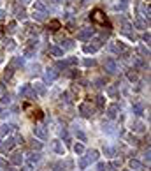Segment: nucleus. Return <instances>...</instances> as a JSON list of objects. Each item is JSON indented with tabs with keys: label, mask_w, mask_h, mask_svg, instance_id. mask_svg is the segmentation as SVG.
Wrapping results in <instances>:
<instances>
[{
	"label": "nucleus",
	"mask_w": 151,
	"mask_h": 171,
	"mask_svg": "<svg viewBox=\"0 0 151 171\" xmlns=\"http://www.w3.org/2000/svg\"><path fill=\"white\" fill-rule=\"evenodd\" d=\"M0 62H2V57H0Z\"/></svg>",
	"instance_id": "13d9d810"
},
{
	"label": "nucleus",
	"mask_w": 151,
	"mask_h": 171,
	"mask_svg": "<svg viewBox=\"0 0 151 171\" xmlns=\"http://www.w3.org/2000/svg\"><path fill=\"white\" fill-rule=\"evenodd\" d=\"M121 4H123V5H125V4H128V0H121Z\"/></svg>",
	"instance_id": "6e6d98bb"
},
{
	"label": "nucleus",
	"mask_w": 151,
	"mask_h": 171,
	"mask_svg": "<svg viewBox=\"0 0 151 171\" xmlns=\"http://www.w3.org/2000/svg\"><path fill=\"white\" fill-rule=\"evenodd\" d=\"M7 18V14H5V11H0V21H4Z\"/></svg>",
	"instance_id": "de8ad7c7"
},
{
	"label": "nucleus",
	"mask_w": 151,
	"mask_h": 171,
	"mask_svg": "<svg viewBox=\"0 0 151 171\" xmlns=\"http://www.w3.org/2000/svg\"><path fill=\"white\" fill-rule=\"evenodd\" d=\"M118 94H120V88H118V87H114V85L107 87V95H109V97L114 99V97H118Z\"/></svg>",
	"instance_id": "2eb2a0df"
},
{
	"label": "nucleus",
	"mask_w": 151,
	"mask_h": 171,
	"mask_svg": "<svg viewBox=\"0 0 151 171\" xmlns=\"http://www.w3.org/2000/svg\"><path fill=\"white\" fill-rule=\"evenodd\" d=\"M2 34H4V28H2V25H0V35H2Z\"/></svg>",
	"instance_id": "4d7b16f0"
},
{
	"label": "nucleus",
	"mask_w": 151,
	"mask_h": 171,
	"mask_svg": "<svg viewBox=\"0 0 151 171\" xmlns=\"http://www.w3.org/2000/svg\"><path fill=\"white\" fill-rule=\"evenodd\" d=\"M105 71H107V72H111V74L118 72V71H120L118 62L114 60V58H107V60H105Z\"/></svg>",
	"instance_id": "f03ea898"
},
{
	"label": "nucleus",
	"mask_w": 151,
	"mask_h": 171,
	"mask_svg": "<svg viewBox=\"0 0 151 171\" xmlns=\"http://www.w3.org/2000/svg\"><path fill=\"white\" fill-rule=\"evenodd\" d=\"M2 104H11V95H9V94L2 97Z\"/></svg>",
	"instance_id": "79ce46f5"
},
{
	"label": "nucleus",
	"mask_w": 151,
	"mask_h": 171,
	"mask_svg": "<svg viewBox=\"0 0 151 171\" xmlns=\"http://www.w3.org/2000/svg\"><path fill=\"white\" fill-rule=\"evenodd\" d=\"M0 166H2V168H5V166H7V162H5L4 159H2V161H0Z\"/></svg>",
	"instance_id": "5fc2aeb1"
},
{
	"label": "nucleus",
	"mask_w": 151,
	"mask_h": 171,
	"mask_svg": "<svg viewBox=\"0 0 151 171\" xmlns=\"http://www.w3.org/2000/svg\"><path fill=\"white\" fill-rule=\"evenodd\" d=\"M132 111H134L135 115H141L142 113V106L141 104H134V106H132Z\"/></svg>",
	"instance_id": "2f4dec72"
},
{
	"label": "nucleus",
	"mask_w": 151,
	"mask_h": 171,
	"mask_svg": "<svg viewBox=\"0 0 151 171\" xmlns=\"http://www.w3.org/2000/svg\"><path fill=\"white\" fill-rule=\"evenodd\" d=\"M97 159H99V152H97V150H90V152H88V155L84 157V161L88 162V164H91V162H95Z\"/></svg>",
	"instance_id": "9b49d317"
},
{
	"label": "nucleus",
	"mask_w": 151,
	"mask_h": 171,
	"mask_svg": "<svg viewBox=\"0 0 151 171\" xmlns=\"http://www.w3.org/2000/svg\"><path fill=\"white\" fill-rule=\"evenodd\" d=\"M118 111H120V108H118V104H111L107 110H105V113H107V118H111V120H114L116 117H118Z\"/></svg>",
	"instance_id": "9d476101"
},
{
	"label": "nucleus",
	"mask_w": 151,
	"mask_h": 171,
	"mask_svg": "<svg viewBox=\"0 0 151 171\" xmlns=\"http://www.w3.org/2000/svg\"><path fill=\"white\" fill-rule=\"evenodd\" d=\"M91 35H93V28H90V27H84L83 30L77 32V39H79V41L91 39Z\"/></svg>",
	"instance_id": "423d86ee"
},
{
	"label": "nucleus",
	"mask_w": 151,
	"mask_h": 171,
	"mask_svg": "<svg viewBox=\"0 0 151 171\" xmlns=\"http://www.w3.org/2000/svg\"><path fill=\"white\" fill-rule=\"evenodd\" d=\"M130 168H132V169H137V171H142V169H144V164L139 162L137 159H132V161H130Z\"/></svg>",
	"instance_id": "dca6fc26"
},
{
	"label": "nucleus",
	"mask_w": 151,
	"mask_h": 171,
	"mask_svg": "<svg viewBox=\"0 0 151 171\" xmlns=\"http://www.w3.org/2000/svg\"><path fill=\"white\" fill-rule=\"evenodd\" d=\"M97 108L99 110H105V97L104 95H99L97 97Z\"/></svg>",
	"instance_id": "aec40b11"
},
{
	"label": "nucleus",
	"mask_w": 151,
	"mask_h": 171,
	"mask_svg": "<svg viewBox=\"0 0 151 171\" xmlns=\"http://www.w3.org/2000/svg\"><path fill=\"white\" fill-rule=\"evenodd\" d=\"M97 87H104V80H102V78L100 80H97Z\"/></svg>",
	"instance_id": "603ef678"
},
{
	"label": "nucleus",
	"mask_w": 151,
	"mask_h": 171,
	"mask_svg": "<svg viewBox=\"0 0 151 171\" xmlns=\"http://www.w3.org/2000/svg\"><path fill=\"white\" fill-rule=\"evenodd\" d=\"M97 50H99V48H97V46H95L93 42H91V44H86V46H84V51H86V53H95Z\"/></svg>",
	"instance_id": "bb28decb"
},
{
	"label": "nucleus",
	"mask_w": 151,
	"mask_h": 171,
	"mask_svg": "<svg viewBox=\"0 0 151 171\" xmlns=\"http://www.w3.org/2000/svg\"><path fill=\"white\" fill-rule=\"evenodd\" d=\"M127 140H128V143H130V145H139V140H137L135 136H132V134H128V136H127Z\"/></svg>",
	"instance_id": "c9c22d12"
},
{
	"label": "nucleus",
	"mask_w": 151,
	"mask_h": 171,
	"mask_svg": "<svg viewBox=\"0 0 151 171\" xmlns=\"http://www.w3.org/2000/svg\"><path fill=\"white\" fill-rule=\"evenodd\" d=\"M33 53H35V50H33V46H28V48L25 50V53H23V55H25V57H32Z\"/></svg>",
	"instance_id": "58836bf2"
},
{
	"label": "nucleus",
	"mask_w": 151,
	"mask_h": 171,
	"mask_svg": "<svg viewBox=\"0 0 151 171\" xmlns=\"http://www.w3.org/2000/svg\"><path fill=\"white\" fill-rule=\"evenodd\" d=\"M111 169V164H105V162H100L97 166V171H109Z\"/></svg>",
	"instance_id": "cd10ccee"
},
{
	"label": "nucleus",
	"mask_w": 151,
	"mask_h": 171,
	"mask_svg": "<svg viewBox=\"0 0 151 171\" xmlns=\"http://www.w3.org/2000/svg\"><path fill=\"white\" fill-rule=\"evenodd\" d=\"M58 28H60V21L58 20H53L49 25H48V30H51V32H56Z\"/></svg>",
	"instance_id": "6ab92c4d"
},
{
	"label": "nucleus",
	"mask_w": 151,
	"mask_h": 171,
	"mask_svg": "<svg viewBox=\"0 0 151 171\" xmlns=\"http://www.w3.org/2000/svg\"><path fill=\"white\" fill-rule=\"evenodd\" d=\"M0 117H2V118H7V117H9V111H0Z\"/></svg>",
	"instance_id": "09e8293b"
},
{
	"label": "nucleus",
	"mask_w": 151,
	"mask_h": 171,
	"mask_svg": "<svg viewBox=\"0 0 151 171\" xmlns=\"http://www.w3.org/2000/svg\"><path fill=\"white\" fill-rule=\"evenodd\" d=\"M11 164L21 166V164H23V155H21V153H12V155H11Z\"/></svg>",
	"instance_id": "f8f14e48"
},
{
	"label": "nucleus",
	"mask_w": 151,
	"mask_h": 171,
	"mask_svg": "<svg viewBox=\"0 0 151 171\" xmlns=\"http://www.w3.org/2000/svg\"><path fill=\"white\" fill-rule=\"evenodd\" d=\"M40 159V153H30V157H28V162H32V164H33V162H37Z\"/></svg>",
	"instance_id": "7c9ffc66"
},
{
	"label": "nucleus",
	"mask_w": 151,
	"mask_h": 171,
	"mask_svg": "<svg viewBox=\"0 0 151 171\" xmlns=\"http://www.w3.org/2000/svg\"><path fill=\"white\" fill-rule=\"evenodd\" d=\"M14 11H16V18H18V20H25V18H27V14H25V11H23V9H20L18 5L14 7Z\"/></svg>",
	"instance_id": "4be33fe9"
},
{
	"label": "nucleus",
	"mask_w": 151,
	"mask_h": 171,
	"mask_svg": "<svg viewBox=\"0 0 151 171\" xmlns=\"http://www.w3.org/2000/svg\"><path fill=\"white\" fill-rule=\"evenodd\" d=\"M134 25H135V27H137L139 30H144V28H146V21L141 20V18H137V20L134 21Z\"/></svg>",
	"instance_id": "5701e85b"
},
{
	"label": "nucleus",
	"mask_w": 151,
	"mask_h": 171,
	"mask_svg": "<svg viewBox=\"0 0 151 171\" xmlns=\"http://www.w3.org/2000/svg\"><path fill=\"white\" fill-rule=\"evenodd\" d=\"M125 171H128V169H125Z\"/></svg>",
	"instance_id": "bf43d9fd"
},
{
	"label": "nucleus",
	"mask_w": 151,
	"mask_h": 171,
	"mask_svg": "<svg viewBox=\"0 0 151 171\" xmlns=\"http://www.w3.org/2000/svg\"><path fill=\"white\" fill-rule=\"evenodd\" d=\"M79 113L83 117L90 118V117H93V108H91L88 102H83V104H79Z\"/></svg>",
	"instance_id": "7ed1b4c3"
},
{
	"label": "nucleus",
	"mask_w": 151,
	"mask_h": 171,
	"mask_svg": "<svg viewBox=\"0 0 151 171\" xmlns=\"http://www.w3.org/2000/svg\"><path fill=\"white\" fill-rule=\"evenodd\" d=\"M16 145V140L14 138H7L4 143H0V152H11Z\"/></svg>",
	"instance_id": "20e7f679"
},
{
	"label": "nucleus",
	"mask_w": 151,
	"mask_h": 171,
	"mask_svg": "<svg viewBox=\"0 0 151 171\" xmlns=\"http://www.w3.org/2000/svg\"><path fill=\"white\" fill-rule=\"evenodd\" d=\"M33 136L39 138V140H48V129H46L44 125H37V127L33 129Z\"/></svg>",
	"instance_id": "39448f33"
},
{
	"label": "nucleus",
	"mask_w": 151,
	"mask_h": 171,
	"mask_svg": "<svg viewBox=\"0 0 151 171\" xmlns=\"http://www.w3.org/2000/svg\"><path fill=\"white\" fill-rule=\"evenodd\" d=\"M49 51H51V55H55V57H63V50H61V48H56V46H53Z\"/></svg>",
	"instance_id": "393cba45"
},
{
	"label": "nucleus",
	"mask_w": 151,
	"mask_h": 171,
	"mask_svg": "<svg viewBox=\"0 0 151 171\" xmlns=\"http://www.w3.org/2000/svg\"><path fill=\"white\" fill-rule=\"evenodd\" d=\"M40 146H42V145H40L39 141H35V140L32 141V148H35V150H40Z\"/></svg>",
	"instance_id": "37998d69"
},
{
	"label": "nucleus",
	"mask_w": 151,
	"mask_h": 171,
	"mask_svg": "<svg viewBox=\"0 0 151 171\" xmlns=\"http://www.w3.org/2000/svg\"><path fill=\"white\" fill-rule=\"evenodd\" d=\"M91 21H95V23H104V25H105V14H104L100 9H95L91 12Z\"/></svg>",
	"instance_id": "0eeeda50"
},
{
	"label": "nucleus",
	"mask_w": 151,
	"mask_h": 171,
	"mask_svg": "<svg viewBox=\"0 0 151 171\" xmlns=\"http://www.w3.org/2000/svg\"><path fill=\"white\" fill-rule=\"evenodd\" d=\"M67 76H71V78H76V76H79V71L77 69H69V72H65Z\"/></svg>",
	"instance_id": "4c0bfd02"
},
{
	"label": "nucleus",
	"mask_w": 151,
	"mask_h": 171,
	"mask_svg": "<svg viewBox=\"0 0 151 171\" xmlns=\"http://www.w3.org/2000/svg\"><path fill=\"white\" fill-rule=\"evenodd\" d=\"M7 30H9V32H14V30H16V21H11V23H9V28H7Z\"/></svg>",
	"instance_id": "a18cd8bd"
},
{
	"label": "nucleus",
	"mask_w": 151,
	"mask_h": 171,
	"mask_svg": "<svg viewBox=\"0 0 151 171\" xmlns=\"http://www.w3.org/2000/svg\"><path fill=\"white\" fill-rule=\"evenodd\" d=\"M4 46H5L7 50H14V41L12 39H5L4 41Z\"/></svg>",
	"instance_id": "c756f323"
},
{
	"label": "nucleus",
	"mask_w": 151,
	"mask_h": 171,
	"mask_svg": "<svg viewBox=\"0 0 151 171\" xmlns=\"http://www.w3.org/2000/svg\"><path fill=\"white\" fill-rule=\"evenodd\" d=\"M86 166H88V162L84 161V157H83V159H81V161H79V169H84Z\"/></svg>",
	"instance_id": "c03bdc74"
},
{
	"label": "nucleus",
	"mask_w": 151,
	"mask_h": 171,
	"mask_svg": "<svg viewBox=\"0 0 151 171\" xmlns=\"http://www.w3.org/2000/svg\"><path fill=\"white\" fill-rule=\"evenodd\" d=\"M137 11L141 12L144 18H148V20H149V5H146V4L142 2V4H139V9H137Z\"/></svg>",
	"instance_id": "ddd939ff"
},
{
	"label": "nucleus",
	"mask_w": 151,
	"mask_h": 171,
	"mask_svg": "<svg viewBox=\"0 0 151 171\" xmlns=\"http://www.w3.org/2000/svg\"><path fill=\"white\" fill-rule=\"evenodd\" d=\"M127 78H128V81L134 83V81H137V74H135V72H132V71H128V72H127Z\"/></svg>",
	"instance_id": "72a5a7b5"
},
{
	"label": "nucleus",
	"mask_w": 151,
	"mask_h": 171,
	"mask_svg": "<svg viewBox=\"0 0 151 171\" xmlns=\"http://www.w3.org/2000/svg\"><path fill=\"white\" fill-rule=\"evenodd\" d=\"M104 153H105L107 157H112L116 152H114V148H111V146H105V148H104Z\"/></svg>",
	"instance_id": "f704fd0d"
},
{
	"label": "nucleus",
	"mask_w": 151,
	"mask_h": 171,
	"mask_svg": "<svg viewBox=\"0 0 151 171\" xmlns=\"http://www.w3.org/2000/svg\"><path fill=\"white\" fill-rule=\"evenodd\" d=\"M74 134H76V138H77V140H81V141H86V134H84L83 131L76 129V132H74Z\"/></svg>",
	"instance_id": "c85d7f7f"
},
{
	"label": "nucleus",
	"mask_w": 151,
	"mask_h": 171,
	"mask_svg": "<svg viewBox=\"0 0 151 171\" xmlns=\"http://www.w3.org/2000/svg\"><path fill=\"white\" fill-rule=\"evenodd\" d=\"M35 117H37V118H42V111L37 110V111H35Z\"/></svg>",
	"instance_id": "8fccbe9b"
},
{
	"label": "nucleus",
	"mask_w": 151,
	"mask_h": 171,
	"mask_svg": "<svg viewBox=\"0 0 151 171\" xmlns=\"http://www.w3.org/2000/svg\"><path fill=\"white\" fill-rule=\"evenodd\" d=\"M20 2H21V5H28L32 0H20Z\"/></svg>",
	"instance_id": "3c124183"
},
{
	"label": "nucleus",
	"mask_w": 151,
	"mask_h": 171,
	"mask_svg": "<svg viewBox=\"0 0 151 171\" xmlns=\"http://www.w3.org/2000/svg\"><path fill=\"white\" fill-rule=\"evenodd\" d=\"M60 46H61V50H63V48H65V50H71L74 44H72L71 39H65V41H61V42H60Z\"/></svg>",
	"instance_id": "a878e982"
},
{
	"label": "nucleus",
	"mask_w": 151,
	"mask_h": 171,
	"mask_svg": "<svg viewBox=\"0 0 151 171\" xmlns=\"http://www.w3.org/2000/svg\"><path fill=\"white\" fill-rule=\"evenodd\" d=\"M58 78V71L55 69V67H51V69H46V72H44V80L46 81H55Z\"/></svg>",
	"instance_id": "1a4fd4ad"
},
{
	"label": "nucleus",
	"mask_w": 151,
	"mask_h": 171,
	"mask_svg": "<svg viewBox=\"0 0 151 171\" xmlns=\"http://www.w3.org/2000/svg\"><path fill=\"white\" fill-rule=\"evenodd\" d=\"M33 11H40V12H46V5H44V2H40V0H35V4H33Z\"/></svg>",
	"instance_id": "a211bd4d"
},
{
	"label": "nucleus",
	"mask_w": 151,
	"mask_h": 171,
	"mask_svg": "<svg viewBox=\"0 0 151 171\" xmlns=\"http://www.w3.org/2000/svg\"><path fill=\"white\" fill-rule=\"evenodd\" d=\"M74 152H76L77 155H81V153H84V146H83V145H74Z\"/></svg>",
	"instance_id": "e433bc0d"
},
{
	"label": "nucleus",
	"mask_w": 151,
	"mask_h": 171,
	"mask_svg": "<svg viewBox=\"0 0 151 171\" xmlns=\"http://www.w3.org/2000/svg\"><path fill=\"white\" fill-rule=\"evenodd\" d=\"M12 78V69H5V72H4V80H11Z\"/></svg>",
	"instance_id": "ea45409f"
},
{
	"label": "nucleus",
	"mask_w": 151,
	"mask_h": 171,
	"mask_svg": "<svg viewBox=\"0 0 151 171\" xmlns=\"http://www.w3.org/2000/svg\"><path fill=\"white\" fill-rule=\"evenodd\" d=\"M27 28H28V32H30V34H35V35L39 34V27H37V25H28Z\"/></svg>",
	"instance_id": "473e14b6"
},
{
	"label": "nucleus",
	"mask_w": 151,
	"mask_h": 171,
	"mask_svg": "<svg viewBox=\"0 0 151 171\" xmlns=\"http://www.w3.org/2000/svg\"><path fill=\"white\" fill-rule=\"evenodd\" d=\"M21 169H23V171H32V169H33V164H32V162H27Z\"/></svg>",
	"instance_id": "a19ab883"
},
{
	"label": "nucleus",
	"mask_w": 151,
	"mask_h": 171,
	"mask_svg": "<svg viewBox=\"0 0 151 171\" xmlns=\"http://www.w3.org/2000/svg\"><path fill=\"white\" fill-rule=\"evenodd\" d=\"M142 39L146 41V42H149V34H144V35H142Z\"/></svg>",
	"instance_id": "864d4df0"
},
{
	"label": "nucleus",
	"mask_w": 151,
	"mask_h": 171,
	"mask_svg": "<svg viewBox=\"0 0 151 171\" xmlns=\"http://www.w3.org/2000/svg\"><path fill=\"white\" fill-rule=\"evenodd\" d=\"M20 95L21 97H27V99H37V94H35V90H33L32 85H21Z\"/></svg>",
	"instance_id": "f257e3e1"
},
{
	"label": "nucleus",
	"mask_w": 151,
	"mask_h": 171,
	"mask_svg": "<svg viewBox=\"0 0 151 171\" xmlns=\"http://www.w3.org/2000/svg\"><path fill=\"white\" fill-rule=\"evenodd\" d=\"M51 148H53L55 153H58V155H65V148H63V143H61V141L55 140L51 143Z\"/></svg>",
	"instance_id": "6e6552de"
},
{
	"label": "nucleus",
	"mask_w": 151,
	"mask_h": 171,
	"mask_svg": "<svg viewBox=\"0 0 151 171\" xmlns=\"http://www.w3.org/2000/svg\"><path fill=\"white\" fill-rule=\"evenodd\" d=\"M33 20H37V21H42L44 18H46V12H40V11H33Z\"/></svg>",
	"instance_id": "412c9836"
},
{
	"label": "nucleus",
	"mask_w": 151,
	"mask_h": 171,
	"mask_svg": "<svg viewBox=\"0 0 151 171\" xmlns=\"http://www.w3.org/2000/svg\"><path fill=\"white\" fill-rule=\"evenodd\" d=\"M20 65H23V57L12 58V62H11V69H16V67H20Z\"/></svg>",
	"instance_id": "f3484780"
},
{
	"label": "nucleus",
	"mask_w": 151,
	"mask_h": 171,
	"mask_svg": "<svg viewBox=\"0 0 151 171\" xmlns=\"http://www.w3.org/2000/svg\"><path fill=\"white\" fill-rule=\"evenodd\" d=\"M32 87H33L35 94H39V95H46V87H44V83H33Z\"/></svg>",
	"instance_id": "4468645a"
},
{
	"label": "nucleus",
	"mask_w": 151,
	"mask_h": 171,
	"mask_svg": "<svg viewBox=\"0 0 151 171\" xmlns=\"http://www.w3.org/2000/svg\"><path fill=\"white\" fill-rule=\"evenodd\" d=\"M84 65H86V67H90V65H95V60H93V58H86V60H84Z\"/></svg>",
	"instance_id": "49530a36"
},
{
	"label": "nucleus",
	"mask_w": 151,
	"mask_h": 171,
	"mask_svg": "<svg viewBox=\"0 0 151 171\" xmlns=\"http://www.w3.org/2000/svg\"><path fill=\"white\" fill-rule=\"evenodd\" d=\"M135 132H144L146 131V127H144V123L142 122H137V123H134V127H132Z\"/></svg>",
	"instance_id": "b1692460"
}]
</instances>
